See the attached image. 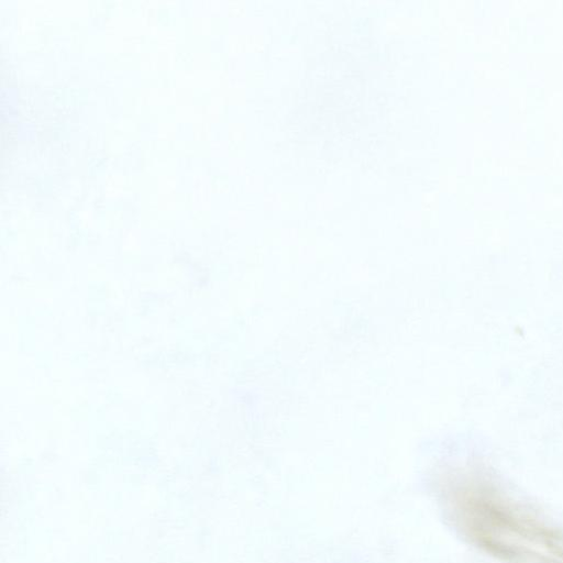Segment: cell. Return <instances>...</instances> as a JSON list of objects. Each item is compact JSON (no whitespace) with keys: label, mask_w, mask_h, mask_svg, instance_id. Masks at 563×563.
<instances>
[{"label":"cell","mask_w":563,"mask_h":563,"mask_svg":"<svg viewBox=\"0 0 563 563\" xmlns=\"http://www.w3.org/2000/svg\"><path fill=\"white\" fill-rule=\"evenodd\" d=\"M464 534L492 555L511 563H563V532L530 517L496 492L472 505Z\"/></svg>","instance_id":"cell-1"}]
</instances>
